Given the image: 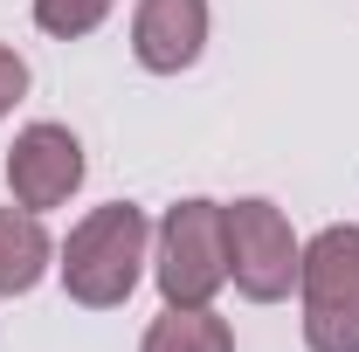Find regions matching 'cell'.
<instances>
[{
	"label": "cell",
	"mask_w": 359,
	"mask_h": 352,
	"mask_svg": "<svg viewBox=\"0 0 359 352\" xmlns=\"http://www.w3.org/2000/svg\"><path fill=\"white\" fill-rule=\"evenodd\" d=\"M208 42V0H138L132 14V55L152 76H180L201 62Z\"/></svg>",
	"instance_id": "obj_6"
},
{
	"label": "cell",
	"mask_w": 359,
	"mask_h": 352,
	"mask_svg": "<svg viewBox=\"0 0 359 352\" xmlns=\"http://www.w3.org/2000/svg\"><path fill=\"white\" fill-rule=\"evenodd\" d=\"M145 242H152V221L138 215L132 201H111L69 228L62 242V290L83 311H111L138 290V263H145Z\"/></svg>",
	"instance_id": "obj_1"
},
{
	"label": "cell",
	"mask_w": 359,
	"mask_h": 352,
	"mask_svg": "<svg viewBox=\"0 0 359 352\" xmlns=\"http://www.w3.org/2000/svg\"><path fill=\"white\" fill-rule=\"evenodd\" d=\"M21 97H28V62H21L14 48L0 42V118H7V111H14Z\"/></svg>",
	"instance_id": "obj_10"
},
{
	"label": "cell",
	"mask_w": 359,
	"mask_h": 352,
	"mask_svg": "<svg viewBox=\"0 0 359 352\" xmlns=\"http://www.w3.org/2000/svg\"><path fill=\"white\" fill-rule=\"evenodd\" d=\"M76 187H83V145H76L69 125H28L7 145V194H14V208L42 215V208H62Z\"/></svg>",
	"instance_id": "obj_5"
},
{
	"label": "cell",
	"mask_w": 359,
	"mask_h": 352,
	"mask_svg": "<svg viewBox=\"0 0 359 352\" xmlns=\"http://www.w3.org/2000/svg\"><path fill=\"white\" fill-rule=\"evenodd\" d=\"M138 352H235V332L208 304H166Z\"/></svg>",
	"instance_id": "obj_8"
},
{
	"label": "cell",
	"mask_w": 359,
	"mask_h": 352,
	"mask_svg": "<svg viewBox=\"0 0 359 352\" xmlns=\"http://www.w3.org/2000/svg\"><path fill=\"white\" fill-rule=\"evenodd\" d=\"M104 14H111V0H35V21H42L48 35H62V42L90 35Z\"/></svg>",
	"instance_id": "obj_9"
},
{
	"label": "cell",
	"mask_w": 359,
	"mask_h": 352,
	"mask_svg": "<svg viewBox=\"0 0 359 352\" xmlns=\"http://www.w3.org/2000/svg\"><path fill=\"white\" fill-rule=\"evenodd\" d=\"M222 221H228V276H235V290L249 304L290 297L304 249H297L283 208L276 201H235V208H222Z\"/></svg>",
	"instance_id": "obj_4"
},
{
	"label": "cell",
	"mask_w": 359,
	"mask_h": 352,
	"mask_svg": "<svg viewBox=\"0 0 359 352\" xmlns=\"http://www.w3.org/2000/svg\"><path fill=\"white\" fill-rule=\"evenodd\" d=\"M228 283V221L222 201H180L159 221V290L166 304H208Z\"/></svg>",
	"instance_id": "obj_3"
},
{
	"label": "cell",
	"mask_w": 359,
	"mask_h": 352,
	"mask_svg": "<svg viewBox=\"0 0 359 352\" xmlns=\"http://www.w3.org/2000/svg\"><path fill=\"white\" fill-rule=\"evenodd\" d=\"M297 290H304V346L311 352H359V221L325 228L304 249Z\"/></svg>",
	"instance_id": "obj_2"
},
{
	"label": "cell",
	"mask_w": 359,
	"mask_h": 352,
	"mask_svg": "<svg viewBox=\"0 0 359 352\" xmlns=\"http://www.w3.org/2000/svg\"><path fill=\"white\" fill-rule=\"evenodd\" d=\"M48 269V235L28 208H0V297L35 290Z\"/></svg>",
	"instance_id": "obj_7"
}]
</instances>
